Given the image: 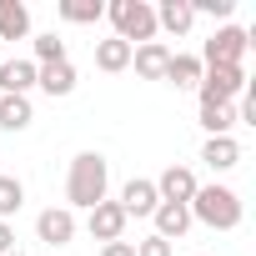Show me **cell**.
<instances>
[{
	"label": "cell",
	"instance_id": "1",
	"mask_svg": "<svg viewBox=\"0 0 256 256\" xmlns=\"http://www.w3.org/2000/svg\"><path fill=\"white\" fill-rule=\"evenodd\" d=\"M106 191H110V166H106V156H100V151H80V156L70 161V176H66V201H70V211H76V206H80V211L100 206Z\"/></svg>",
	"mask_w": 256,
	"mask_h": 256
},
{
	"label": "cell",
	"instance_id": "2",
	"mask_svg": "<svg viewBox=\"0 0 256 256\" xmlns=\"http://www.w3.org/2000/svg\"><path fill=\"white\" fill-rule=\"evenodd\" d=\"M186 211H191V221H201L211 231H236L241 226V196L231 186H196Z\"/></svg>",
	"mask_w": 256,
	"mask_h": 256
},
{
	"label": "cell",
	"instance_id": "3",
	"mask_svg": "<svg viewBox=\"0 0 256 256\" xmlns=\"http://www.w3.org/2000/svg\"><path fill=\"white\" fill-rule=\"evenodd\" d=\"M106 16L116 26V40H126L131 50L156 40V6H146V0H110Z\"/></svg>",
	"mask_w": 256,
	"mask_h": 256
},
{
	"label": "cell",
	"instance_id": "4",
	"mask_svg": "<svg viewBox=\"0 0 256 256\" xmlns=\"http://www.w3.org/2000/svg\"><path fill=\"white\" fill-rule=\"evenodd\" d=\"M196 96H201V106H231L236 96H246V70L241 66H211V70H201Z\"/></svg>",
	"mask_w": 256,
	"mask_h": 256
},
{
	"label": "cell",
	"instance_id": "5",
	"mask_svg": "<svg viewBox=\"0 0 256 256\" xmlns=\"http://www.w3.org/2000/svg\"><path fill=\"white\" fill-rule=\"evenodd\" d=\"M246 46H251V36L241 26H221V30H211V40L201 46L196 60H201V70H211V66H241Z\"/></svg>",
	"mask_w": 256,
	"mask_h": 256
},
{
	"label": "cell",
	"instance_id": "6",
	"mask_svg": "<svg viewBox=\"0 0 256 256\" xmlns=\"http://www.w3.org/2000/svg\"><path fill=\"white\" fill-rule=\"evenodd\" d=\"M196 186H201V181H196V171H191V166H176V161L156 176V196H161V201H176V206H191Z\"/></svg>",
	"mask_w": 256,
	"mask_h": 256
},
{
	"label": "cell",
	"instance_id": "7",
	"mask_svg": "<svg viewBox=\"0 0 256 256\" xmlns=\"http://www.w3.org/2000/svg\"><path fill=\"white\" fill-rule=\"evenodd\" d=\"M86 231L106 246V241H126V211L116 206V201H100V206H90L86 211Z\"/></svg>",
	"mask_w": 256,
	"mask_h": 256
},
{
	"label": "cell",
	"instance_id": "8",
	"mask_svg": "<svg viewBox=\"0 0 256 256\" xmlns=\"http://www.w3.org/2000/svg\"><path fill=\"white\" fill-rule=\"evenodd\" d=\"M36 236H40L46 246H66V241L76 236V211H70V206H46V211L36 216Z\"/></svg>",
	"mask_w": 256,
	"mask_h": 256
},
{
	"label": "cell",
	"instance_id": "9",
	"mask_svg": "<svg viewBox=\"0 0 256 256\" xmlns=\"http://www.w3.org/2000/svg\"><path fill=\"white\" fill-rule=\"evenodd\" d=\"M120 211H126V221L131 216H151L156 206H161V196H156V181H146V176H131L120 186V201H116Z\"/></svg>",
	"mask_w": 256,
	"mask_h": 256
},
{
	"label": "cell",
	"instance_id": "10",
	"mask_svg": "<svg viewBox=\"0 0 256 256\" xmlns=\"http://www.w3.org/2000/svg\"><path fill=\"white\" fill-rule=\"evenodd\" d=\"M131 66H136V76H141V80H161V76H166V66H171V46L146 40V46H136V50H131Z\"/></svg>",
	"mask_w": 256,
	"mask_h": 256
},
{
	"label": "cell",
	"instance_id": "11",
	"mask_svg": "<svg viewBox=\"0 0 256 256\" xmlns=\"http://www.w3.org/2000/svg\"><path fill=\"white\" fill-rule=\"evenodd\" d=\"M151 221H156V236H161V241H181V236L191 231V211L176 206V201H161V206L151 211Z\"/></svg>",
	"mask_w": 256,
	"mask_h": 256
},
{
	"label": "cell",
	"instance_id": "12",
	"mask_svg": "<svg viewBox=\"0 0 256 256\" xmlns=\"http://www.w3.org/2000/svg\"><path fill=\"white\" fill-rule=\"evenodd\" d=\"M36 86L56 100V96H70L76 90V66L70 60H56V66H36Z\"/></svg>",
	"mask_w": 256,
	"mask_h": 256
},
{
	"label": "cell",
	"instance_id": "13",
	"mask_svg": "<svg viewBox=\"0 0 256 256\" xmlns=\"http://www.w3.org/2000/svg\"><path fill=\"white\" fill-rule=\"evenodd\" d=\"M36 60H0V96H30Z\"/></svg>",
	"mask_w": 256,
	"mask_h": 256
},
{
	"label": "cell",
	"instance_id": "14",
	"mask_svg": "<svg viewBox=\"0 0 256 256\" xmlns=\"http://www.w3.org/2000/svg\"><path fill=\"white\" fill-rule=\"evenodd\" d=\"M191 26H196V10H191V0H161V6H156V30L186 36Z\"/></svg>",
	"mask_w": 256,
	"mask_h": 256
},
{
	"label": "cell",
	"instance_id": "15",
	"mask_svg": "<svg viewBox=\"0 0 256 256\" xmlns=\"http://www.w3.org/2000/svg\"><path fill=\"white\" fill-rule=\"evenodd\" d=\"M30 36V6L26 0H0V40H26Z\"/></svg>",
	"mask_w": 256,
	"mask_h": 256
},
{
	"label": "cell",
	"instance_id": "16",
	"mask_svg": "<svg viewBox=\"0 0 256 256\" xmlns=\"http://www.w3.org/2000/svg\"><path fill=\"white\" fill-rule=\"evenodd\" d=\"M96 70H106V76L131 70V46H126V40H116V36L96 40Z\"/></svg>",
	"mask_w": 256,
	"mask_h": 256
},
{
	"label": "cell",
	"instance_id": "17",
	"mask_svg": "<svg viewBox=\"0 0 256 256\" xmlns=\"http://www.w3.org/2000/svg\"><path fill=\"white\" fill-rule=\"evenodd\" d=\"M201 161H206L211 171H231V166L241 161V146H236V136H206V146H201Z\"/></svg>",
	"mask_w": 256,
	"mask_h": 256
},
{
	"label": "cell",
	"instance_id": "18",
	"mask_svg": "<svg viewBox=\"0 0 256 256\" xmlns=\"http://www.w3.org/2000/svg\"><path fill=\"white\" fill-rule=\"evenodd\" d=\"M161 80H171L176 90H196V86H201V60H196V56L171 50V66H166V76H161Z\"/></svg>",
	"mask_w": 256,
	"mask_h": 256
},
{
	"label": "cell",
	"instance_id": "19",
	"mask_svg": "<svg viewBox=\"0 0 256 256\" xmlns=\"http://www.w3.org/2000/svg\"><path fill=\"white\" fill-rule=\"evenodd\" d=\"M30 120H36L30 96H0V131H26Z\"/></svg>",
	"mask_w": 256,
	"mask_h": 256
},
{
	"label": "cell",
	"instance_id": "20",
	"mask_svg": "<svg viewBox=\"0 0 256 256\" xmlns=\"http://www.w3.org/2000/svg\"><path fill=\"white\" fill-rule=\"evenodd\" d=\"M60 20H70V26H96L100 16H106V6L100 0H60Z\"/></svg>",
	"mask_w": 256,
	"mask_h": 256
},
{
	"label": "cell",
	"instance_id": "21",
	"mask_svg": "<svg viewBox=\"0 0 256 256\" xmlns=\"http://www.w3.org/2000/svg\"><path fill=\"white\" fill-rule=\"evenodd\" d=\"M236 126V106H201V131L206 136H231Z\"/></svg>",
	"mask_w": 256,
	"mask_h": 256
},
{
	"label": "cell",
	"instance_id": "22",
	"mask_svg": "<svg viewBox=\"0 0 256 256\" xmlns=\"http://www.w3.org/2000/svg\"><path fill=\"white\" fill-rule=\"evenodd\" d=\"M26 206V181L20 176H0V221H10Z\"/></svg>",
	"mask_w": 256,
	"mask_h": 256
},
{
	"label": "cell",
	"instance_id": "23",
	"mask_svg": "<svg viewBox=\"0 0 256 256\" xmlns=\"http://www.w3.org/2000/svg\"><path fill=\"white\" fill-rule=\"evenodd\" d=\"M56 60H70L66 56V40L50 30V36H36V66H56Z\"/></svg>",
	"mask_w": 256,
	"mask_h": 256
},
{
	"label": "cell",
	"instance_id": "24",
	"mask_svg": "<svg viewBox=\"0 0 256 256\" xmlns=\"http://www.w3.org/2000/svg\"><path fill=\"white\" fill-rule=\"evenodd\" d=\"M136 256H171V241H161V236L151 231L146 241H136Z\"/></svg>",
	"mask_w": 256,
	"mask_h": 256
},
{
	"label": "cell",
	"instance_id": "25",
	"mask_svg": "<svg viewBox=\"0 0 256 256\" xmlns=\"http://www.w3.org/2000/svg\"><path fill=\"white\" fill-rule=\"evenodd\" d=\"M191 10H196V16L206 10V16H216V20H226V16L236 10V0H201V6H191Z\"/></svg>",
	"mask_w": 256,
	"mask_h": 256
},
{
	"label": "cell",
	"instance_id": "26",
	"mask_svg": "<svg viewBox=\"0 0 256 256\" xmlns=\"http://www.w3.org/2000/svg\"><path fill=\"white\" fill-rule=\"evenodd\" d=\"M100 256H136V241H106Z\"/></svg>",
	"mask_w": 256,
	"mask_h": 256
},
{
	"label": "cell",
	"instance_id": "27",
	"mask_svg": "<svg viewBox=\"0 0 256 256\" xmlns=\"http://www.w3.org/2000/svg\"><path fill=\"white\" fill-rule=\"evenodd\" d=\"M10 251H16V226L0 221V256H10Z\"/></svg>",
	"mask_w": 256,
	"mask_h": 256
},
{
	"label": "cell",
	"instance_id": "28",
	"mask_svg": "<svg viewBox=\"0 0 256 256\" xmlns=\"http://www.w3.org/2000/svg\"><path fill=\"white\" fill-rule=\"evenodd\" d=\"M10 256H20V251H10Z\"/></svg>",
	"mask_w": 256,
	"mask_h": 256
}]
</instances>
